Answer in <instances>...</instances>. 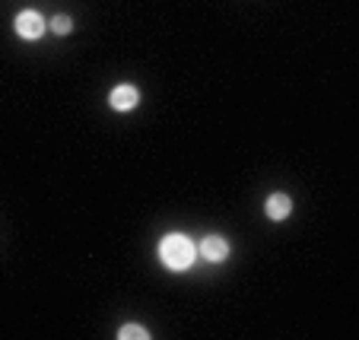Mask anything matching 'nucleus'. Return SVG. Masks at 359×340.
I'll return each mask as SVG.
<instances>
[{
    "mask_svg": "<svg viewBox=\"0 0 359 340\" xmlns=\"http://www.w3.org/2000/svg\"><path fill=\"white\" fill-rule=\"evenodd\" d=\"M51 26H54V32H58V36H67V32H70V16H58Z\"/></svg>",
    "mask_w": 359,
    "mask_h": 340,
    "instance_id": "nucleus-7",
    "label": "nucleus"
},
{
    "mask_svg": "<svg viewBox=\"0 0 359 340\" xmlns=\"http://www.w3.org/2000/svg\"><path fill=\"white\" fill-rule=\"evenodd\" d=\"M121 337H150V334H146L140 325H124L121 327Z\"/></svg>",
    "mask_w": 359,
    "mask_h": 340,
    "instance_id": "nucleus-6",
    "label": "nucleus"
},
{
    "mask_svg": "<svg viewBox=\"0 0 359 340\" xmlns=\"http://www.w3.org/2000/svg\"><path fill=\"white\" fill-rule=\"evenodd\" d=\"M293 210V201L287 194H270L267 197V217L270 219H287Z\"/></svg>",
    "mask_w": 359,
    "mask_h": 340,
    "instance_id": "nucleus-5",
    "label": "nucleus"
},
{
    "mask_svg": "<svg viewBox=\"0 0 359 340\" xmlns=\"http://www.w3.org/2000/svg\"><path fill=\"white\" fill-rule=\"evenodd\" d=\"M226 254H229V245H226V239H220V235H210V239L201 242V258L220 264V261H226Z\"/></svg>",
    "mask_w": 359,
    "mask_h": 340,
    "instance_id": "nucleus-4",
    "label": "nucleus"
},
{
    "mask_svg": "<svg viewBox=\"0 0 359 340\" xmlns=\"http://www.w3.org/2000/svg\"><path fill=\"white\" fill-rule=\"evenodd\" d=\"M16 32H20L22 38H38L45 32V20H42V13H36V10H26V13H20L16 16Z\"/></svg>",
    "mask_w": 359,
    "mask_h": 340,
    "instance_id": "nucleus-2",
    "label": "nucleus"
},
{
    "mask_svg": "<svg viewBox=\"0 0 359 340\" xmlns=\"http://www.w3.org/2000/svg\"><path fill=\"white\" fill-rule=\"evenodd\" d=\"M108 102H112V109L115 111H130L137 102H140V93H137L134 86H115L112 95H108Z\"/></svg>",
    "mask_w": 359,
    "mask_h": 340,
    "instance_id": "nucleus-3",
    "label": "nucleus"
},
{
    "mask_svg": "<svg viewBox=\"0 0 359 340\" xmlns=\"http://www.w3.org/2000/svg\"><path fill=\"white\" fill-rule=\"evenodd\" d=\"M194 254H197L194 245L185 235H165L159 242V258H162V264L169 270H188L194 264Z\"/></svg>",
    "mask_w": 359,
    "mask_h": 340,
    "instance_id": "nucleus-1",
    "label": "nucleus"
}]
</instances>
